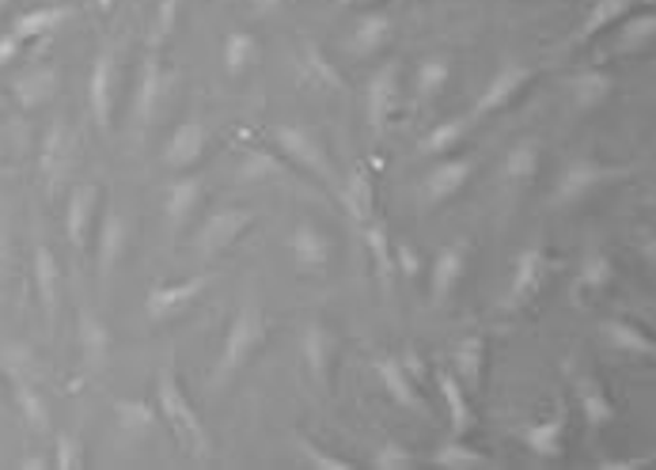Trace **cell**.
Listing matches in <instances>:
<instances>
[{
	"label": "cell",
	"mask_w": 656,
	"mask_h": 470,
	"mask_svg": "<svg viewBox=\"0 0 656 470\" xmlns=\"http://www.w3.org/2000/svg\"><path fill=\"white\" fill-rule=\"evenodd\" d=\"M156 410L168 421L174 444H179L187 456L213 459L209 429H205V421H201V414L194 410V403H190V395L182 391L179 376H174V364H168V368L160 372V380H156Z\"/></svg>",
	"instance_id": "1"
},
{
	"label": "cell",
	"mask_w": 656,
	"mask_h": 470,
	"mask_svg": "<svg viewBox=\"0 0 656 470\" xmlns=\"http://www.w3.org/2000/svg\"><path fill=\"white\" fill-rule=\"evenodd\" d=\"M266 338H269V319L262 316V308H255V303H243L232 316L229 334H224L221 361H216V368H213V387H224V383H232L240 376V372L262 353Z\"/></svg>",
	"instance_id": "2"
},
{
	"label": "cell",
	"mask_w": 656,
	"mask_h": 470,
	"mask_svg": "<svg viewBox=\"0 0 656 470\" xmlns=\"http://www.w3.org/2000/svg\"><path fill=\"white\" fill-rule=\"evenodd\" d=\"M623 179H629V168H615V163H600V160H570L554 182L550 209H573L589 202L592 194H600L603 186H615Z\"/></svg>",
	"instance_id": "3"
},
{
	"label": "cell",
	"mask_w": 656,
	"mask_h": 470,
	"mask_svg": "<svg viewBox=\"0 0 656 470\" xmlns=\"http://www.w3.org/2000/svg\"><path fill=\"white\" fill-rule=\"evenodd\" d=\"M554 255L547 247H523L512 263V277H509V289H505V311H523L536 296L547 289V281L554 277Z\"/></svg>",
	"instance_id": "4"
},
{
	"label": "cell",
	"mask_w": 656,
	"mask_h": 470,
	"mask_svg": "<svg viewBox=\"0 0 656 470\" xmlns=\"http://www.w3.org/2000/svg\"><path fill=\"white\" fill-rule=\"evenodd\" d=\"M251 224H255V209H243V205H232V209H221V213L205 216V224H198V232H194V255L201 263L229 255L235 243L251 232Z\"/></svg>",
	"instance_id": "5"
},
{
	"label": "cell",
	"mask_w": 656,
	"mask_h": 470,
	"mask_svg": "<svg viewBox=\"0 0 656 470\" xmlns=\"http://www.w3.org/2000/svg\"><path fill=\"white\" fill-rule=\"evenodd\" d=\"M118 81H121V46H107L99 57H95L92 76H87V103H92V118L103 133L115 129Z\"/></svg>",
	"instance_id": "6"
},
{
	"label": "cell",
	"mask_w": 656,
	"mask_h": 470,
	"mask_svg": "<svg viewBox=\"0 0 656 470\" xmlns=\"http://www.w3.org/2000/svg\"><path fill=\"white\" fill-rule=\"evenodd\" d=\"M274 137L296 168L308 171V175H315L319 182H327V186H335V163H330L327 145H322V137L315 133L311 126H277Z\"/></svg>",
	"instance_id": "7"
},
{
	"label": "cell",
	"mask_w": 656,
	"mask_h": 470,
	"mask_svg": "<svg viewBox=\"0 0 656 470\" xmlns=\"http://www.w3.org/2000/svg\"><path fill=\"white\" fill-rule=\"evenodd\" d=\"M213 285V277L209 274H198V277H187V281H171V285H152L145 296V316L148 323H171V319L187 316L190 308L205 296V289Z\"/></svg>",
	"instance_id": "8"
},
{
	"label": "cell",
	"mask_w": 656,
	"mask_h": 470,
	"mask_svg": "<svg viewBox=\"0 0 656 470\" xmlns=\"http://www.w3.org/2000/svg\"><path fill=\"white\" fill-rule=\"evenodd\" d=\"M364 110H369V126L375 137H383L391 129V121L399 118V107H402V65L399 61H388V65H380L372 73L369 81V95H364Z\"/></svg>",
	"instance_id": "9"
},
{
	"label": "cell",
	"mask_w": 656,
	"mask_h": 470,
	"mask_svg": "<svg viewBox=\"0 0 656 470\" xmlns=\"http://www.w3.org/2000/svg\"><path fill=\"white\" fill-rule=\"evenodd\" d=\"M531 81H536V68L523 65V61H505V65L494 73V81L483 88V95L475 99L470 118H489V115H501V110H509Z\"/></svg>",
	"instance_id": "10"
},
{
	"label": "cell",
	"mask_w": 656,
	"mask_h": 470,
	"mask_svg": "<svg viewBox=\"0 0 656 470\" xmlns=\"http://www.w3.org/2000/svg\"><path fill=\"white\" fill-rule=\"evenodd\" d=\"M300 356H304V372L319 391H330L335 383V364H338V334L330 330L322 319H311L304 327L300 338Z\"/></svg>",
	"instance_id": "11"
},
{
	"label": "cell",
	"mask_w": 656,
	"mask_h": 470,
	"mask_svg": "<svg viewBox=\"0 0 656 470\" xmlns=\"http://www.w3.org/2000/svg\"><path fill=\"white\" fill-rule=\"evenodd\" d=\"M99 202H103V186H95V182H81V186L68 194L65 235L76 255L92 250V235H95V224H99Z\"/></svg>",
	"instance_id": "12"
},
{
	"label": "cell",
	"mask_w": 656,
	"mask_h": 470,
	"mask_svg": "<svg viewBox=\"0 0 656 470\" xmlns=\"http://www.w3.org/2000/svg\"><path fill=\"white\" fill-rule=\"evenodd\" d=\"M73 156H76L73 129H68L65 118H57L54 126H50L46 141H42V152H39V171H42V182H46L50 194H57V190L68 182V171H73Z\"/></svg>",
	"instance_id": "13"
},
{
	"label": "cell",
	"mask_w": 656,
	"mask_h": 470,
	"mask_svg": "<svg viewBox=\"0 0 656 470\" xmlns=\"http://www.w3.org/2000/svg\"><path fill=\"white\" fill-rule=\"evenodd\" d=\"M92 243H95V258H99V274L110 277L121 258L129 255V221L118 213V209H107L103 221L95 224Z\"/></svg>",
	"instance_id": "14"
},
{
	"label": "cell",
	"mask_w": 656,
	"mask_h": 470,
	"mask_svg": "<svg viewBox=\"0 0 656 470\" xmlns=\"http://www.w3.org/2000/svg\"><path fill=\"white\" fill-rule=\"evenodd\" d=\"M467 243L456 239L448 247H441V255L433 258V269H428V300L433 303H448L452 292L463 285V274H467Z\"/></svg>",
	"instance_id": "15"
},
{
	"label": "cell",
	"mask_w": 656,
	"mask_h": 470,
	"mask_svg": "<svg viewBox=\"0 0 656 470\" xmlns=\"http://www.w3.org/2000/svg\"><path fill=\"white\" fill-rule=\"evenodd\" d=\"M160 99H163V65L156 46L148 50V57L141 61V73H137V92H134V121L137 129H152V121L160 118Z\"/></svg>",
	"instance_id": "16"
},
{
	"label": "cell",
	"mask_w": 656,
	"mask_h": 470,
	"mask_svg": "<svg viewBox=\"0 0 656 470\" xmlns=\"http://www.w3.org/2000/svg\"><path fill=\"white\" fill-rule=\"evenodd\" d=\"M160 429V410L156 403H145V398H118L115 403V432L121 444H148Z\"/></svg>",
	"instance_id": "17"
},
{
	"label": "cell",
	"mask_w": 656,
	"mask_h": 470,
	"mask_svg": "<svg viewBox=\"0 0 656 470\" xmlns=\"http://www.w3.org/2000/svg\"><path fill=\"white\" fill-rule=\"evenodd\" d=\"M375 376H380L383 383V391H388V398L395 406H402V410H410V414H417V417H425V398H422V387H417L414 380L406 376V368H402V361L395 353H380L375 356Z\"/></svg>",
	"instance_id": "18"
},
{
	"label": "cell",
	"mask_w": 656,
	"mask_h": 470,
	"mask_svg": "<svg viewBox=\"0 0 656 470\" xmlns=\"http://www.w3.org/2000/svg\"><path fill=\"white\" fill-rule=\"evenodd\" d=\"M288 255L300 269H322L335 258V239H330L327 228L311 221H300L293 232H288Z\"/></svg>",
	"instance_id": "19"
},
{
	"label": "cell",
	"mask_w": 656,
	"mask_h": 470,
	"mask_svg": "<svg viewBox=\"0 0 656 470\" xmlns=\"http://www.w3.org/2000/svg\"><path fill=\"white\" fill-rule=\"evenodd\" d=\"M209 148V133L201 121H182V126L171 129L168 145H163V168L168 171H190L201 163Z\"/></svg>",
	"instance_id": "20"
},
{
	"label": "cell",
	"mask_w": 656,
	"mask_h": 470,
	"mask_svg": "<svg viewBox=\"0 0 656 470\" xmlns=\"http://www.w3.org/2000/svg\"><path fill=\"white\" fill-rule=\"evenodd\" d=\"M470 160H444L436 163L433 171L425 175L422 182V202L433 209V205H448L452 197L463 194V186L470 182Z\"/></svg>",
	"instance_id": "21"
},
{
	"label": "cell",
	"mask_w": 656,
	"mask_h": 470,
	"mask_svg": "<svg viewBox=\"0 0 656 470\" xmlns=\"http://www.w3.org/2000/svg\"><path fill=\"white\" fill-rule=\"evenodd\" d=\"M296 73L311 84V88L322 92H346V76L338 73V65L327 57V50L319 46L315 39H304L300 50H296Z\"/></svg>",
	"instance_id": "22"
},
{
	"label": "cell",
	"mask_w": 656,
	"mask_h": 470,
	"mask_svg": "<svg viewBox=\"0 0 656 470\" xmlns=\"http://www.w3.org/2000/svg\"><path fill=\"white\" fill-rule=\"evenodd\" d=\"M34 292H39L46 323L54 327L61 316V266H57V255L46 247V243L34 247Z\"/></svg>",
	"instance_id": "23"
},
{
	"label": "cell",
	"mask_w": 656,
	"mask_h": 470,
	"mask_svg": "<svg viewBox=\"0 0 656 470\" xmlns=\"http://www.w3.org/2000/svg\"><path fill=\"white\" fill-rule=\"evenodd\" d=\"M565 406L558 414H550V417H542V421L536 425H523L516 437H520L523 448L531 451L536 459H562V451H565Z\"/></svg>",
	"instance_id": "24"
},
{
	"label": "cell",
	"mask_w": 656,
	"mask_h": 470,
	"mask_svg": "<svg viewBox=\"0 0 656 470\" xmlns=\"http://www.w3.org/2000/svg\"><path fill=\"white\" fill-rule=\"evenodd\" d=\"M486 361H489V345L483 334L463 338V342H456V350H452V376L467 387V395H478V391H483Z\"/></svg>",
	"instance_id": "25"
},
{
	"label": "cell",
	"mask_w": 656,
	"mask_h": 470,
	"mask_svg": "<svg viewBox=\"0 0 656 470\" xmlns=\"http://www.w3.org/2000/svg\"><path fill=\"white\" fill-rule=\"evenodd\" d=\"M573 395L584 414V425L592 432H603L607 425H615V403H611V395L603 391V383L596 376H584V372L573 376Z\"/></svg>",
	"instance_id": "26"
},
{
	"label": "cell",
	"mask_w": 656,
	"mask_h": 470,
	"mask_svg": "<svg viewBox=\"0 0 656 470\" xmlns=\"http://www.w3.org/2000/svg\"><path fill=\"white\" fill-rule=\"evenodd\" d=\"M615 39H611V57H629V54H645L653 46L656 34V15L653 12H629L615 23Z\"/></svg>",
	"instance_id": "27"
},
{
	"label": "cell",
	"mask_w": 656,
	"mask_h": 470,
	"mask_svg": "<svg viewBox=\"0 0 656 470\" xmlns=\"http://www.w3.org/2000/svg\"><path fill=\"white\" fill-rule=\"evenodd\" d=\"M600 338H603V345H611L615 353L642 356V361H653V356H656L653 334H649V330H642L637 323H629V319H603Z\"/></svg>",
	"instance_id": "28"
},
{
	"label": "cell",
	"mask_w": 656,
	"mask_h": 470,
	"mask_svg": "<svg viewBox=\"0 0 656 470\" xmlns=\"http://www.w3.org/2000/svg\"><path fill=\"white\" fill-rule=\"evenodd\" d=\"M539 163H542V145L536 137H523V141H516L509 148V156H505L501 163V179L509 190H528L531 182L539 175Z\"/></svg>",
	"instance_id": "29"
},
{
	"label": "cell",
	"mask_w": 656,
	"mask_h": 470,
	"mask_svg": "<svg viewBox=\"0 0 656 470\" xmlns=\"http://www.w3.org/2000/svg\"><path fill=\"white\" fill-rule=\"evenodd\" d=\"M76 342H81L84 368L87 372L103 368V361H107V353H110V330L92 308H81V316H76Z\"/></svg>",
	"instance_id": "30"
},
{
	"label": "cell",
	"mask_w": 656,
	"mask_h": 470,
	"mask_svg": "<svg viewBox=\"0 0 656 470\" xmlns=\"http://www.w3.org/2000/svg\"><path fill=\"white\" fill-rule=\"evenodd\" d=\"M198 202H201V179L190 175V171H182V175L171 182L168 202H163V216H168V228L174 235L187 232V224H190V216H194Z\"/></svg>",
	"instance_id": "31"
},
{
	"label": "cell",
	"mask_w": 656,
	"mask_h": 470,
	"mask_svg": "<svg viewBox=\"0 0 656 470\" xmlns=\"http://www.w3.org/2000/svg\"><path fill=\"white\" fill-rule=\"evenodd\" d=\"M611 285H615V263H611L603 250H589L581 269H576V277H573V303L592 300V296L607 292Z\"/></svg>",
	"instance_id": "32"
},
{
	"label": "cell",
	"mask_w": 656,
	"mask_h": 470,
	"mask_svg": "<svg viewBox=\"0 0 656 470\" xmlns=\"http://www.w3.org/2000/svg\"><path fill=\"white\" fill-rule=\"evenodd\" d=\"M364 232V247H369V258L375 266V274H380L383 289H391V281H395V239H391L388 224L380 221V216H369V221L361 224Z\"/></svg>",
	"instance_id": "33"
},
{
	"label": "cell",
	"mask_w": 656,
	"mask_h": 470,
	"mask_svg": "<svg viewBox=\"0 0 656 470\" xmlns=\"http://www.w3.org/2000/svg\"><path fill=\"white\" fill-rule=\"evenodd\" d=\"M12 95H15V103H20L23 110L46 107V103L57 95V73L50 65H34V68H28V73L15 76Z\"/></svg>",
	"instance_id": "34"
},
{
	"label": "cell",
	"mask_w": 656,
	"mask_h": 470,
	"mask_svg": "<svg viewBox=\"0 0 656 470\" xmlns=\"http://www.w3.org/2000/svg\"><path fill=\"white\" fill-rule=\"evenodd\" d=\"M570 92H573L576 110H600L603 103L615 95V76H611L607 68H581L570 81Z\"/></svg>",
	"instance_id": "35"
},
{
	"label": "cell",
	"mask_w": 656,
	"mask_h": 470,
	"mask_svg": "<svg viewBox=\"0 0 656 470\" xmlns=\"http://www.w3.org/2000/svg\"><path fill=\"white\" fill-rule=\"evenodd\" d=\"M391 39V20L383 12H364L349 31V54L353 57H372L388 46Z\"/></svg>",
	"instance_id": "36"
},
{
	"label": "cell",
	"mask_w": 656,
	"mask_h": 470,
	"mask_svg": "<svg viewBox=\"0 0 656 470\" xmlns=\"http://www.w3.org/2000/svg\"><path fill=\"white\" fill-rule=\"evenodd\" d=\"M634 4L637 0H592L589 15H584L581 31H576V42H581V46L596 42L600 34H607L618 20H623V15L634 12Z\"/></svg>",
	"instance_id": "37"
},
{
	"label": "cell",
	"mask_w": 656,
	"mask_h": 470,
	"mask_svg": "<svg viewBox=\"0 0 656 470\" xmlns=\"http://www.w3.org/2000/svg\"><path fill=\"white\" fill-rule=\"evenodd\" d=\"M12 383V398H15V410L28 421L31 432H50V410H46V398L39 395V383L31 376H8Z\"/></svg>",
	"instance_id": "38"
},
{
	"label": "cell",
	"mask_w": 656,
	"mask_h": 470,
	"mask_svg": "<svg viewBox=\"0 0 656 470\" xmlns=\"http://www.w3.org/2000/svg\"><path fill=\"white\" fill-rule=\"evenodd\" d=\"M436 387L444 395V406H448V421H452V437H467L470 425H475V410H470L467 387L452 376V372H436Z\"/></svg>",
	"instance_id": "39"
},
{
	"label": "cell",
	"mask_w": 656,
	"mask_h": 470,
	"mask_svg": "<svg viewBox=\"0 0 656 470\" xmlns=\"http://www.w3.org/2000/svg\"><path fill=\"white\" fill-rule=\"evenodd\" d=\"M73 15V8H61V4H50V8H31V12H20L12 20V31L20 42H34V39H46L50 31H57L61 23Z\"/></svg>",
	"instance_id": "40"
},
{
	"label": "cell",
	"mask_w": 656,
	"mask_h": 470,
	"mask_svg": "<svg viewBox=\"0 0 656 470\" xmlns=\"http://www.w3.org/2000/svg\"><path fill=\"white\" fill-rule=\"evenodd\" d=\"M342 205H346V213L353 216L357 224H364L369 216H375V182H372L364 163L349 171V179L342 186Z\"/></svg>",
	"instance_id": "41"
},
{
	"label": "cell",
	"mask_w": 656,
	"mask_h": 470,
	"mask_svg": "<svg viewBox=\"0 0 656 470\" xmlns=\"http://www.w3.org/2000/svg\"><path fill=\"white\" fill-rule=\"evenodd\" d=\"M221 61H224V73H229L232 81L247 76L251 68L258 65V39L251 31H232L229 39H224Z\"/></svg>",
	"instance_id": "42"
},
{
	"label": "cell",
	"mask_w": 656,
	"mask_h": 470,
	"mask_svg": "<svg viewBox=\"0 0 656 470\" xmlns=\"http://www.w3.org/2000/svg\"><path fill=\"white\" fill-rule=\"evenodd\" d=\"M448 76H452V65L444 57H428L422 61V68H417V88H414V107L425 110L433 107L436 99L448 88Z\"/></svg>",
	"instance_id": "43"
},
{
	"label": "cell",
	"mask_w": 656,
	"mask_h": 470,
	"mask_svg": "<svg viewBox=\"0 0 656 470\" xmlns=\"http://www.w3.org/2000/svg\"><path fill=\"white\" fill-rule=\"evenodd\" d=\"M433 467H448V470H486L494 467V459L486 456V451L470 448L463 437H452L444 440L441 448L433 451Z\"/></svg>",
	"instance_id": "44"
},
{
	"label": "cell",
	"mask_w": 656,
	"mask_h": 470,
	"mask_svg": "<svg viewBox=\"0 0 656 470\" xmlns=\"http://www.w3.org/2000/svg\"><path fill=\"white\" fill-rule=\"evenodd\" d=\"M288 179V163H282V156L266 152V148H247L240 160V182H285Z\"/></svg>",
	"instance_id": "45"
},
{
	"label": "cell",
	"mask_w": 656,
	"mask_h": 470,
	"mask_svg": "<svg viewBox=\"0 0 656 470\" xmlns=\"http://www.w3.org/2000/svg\"><path fill=\"white\" fill-rule=\"evenodd\" d=\"M470 133V118H448L441 121V126H433L428 133L422 137V145H417V152L422 156H444L452 152L456 145H463V137Z\"/></svg>",
	"instance_id": "46"
},
{
	"label": "cell",
	"mask_w": 656,
	"mask_h": 470,
	"mask_svg": "<svg viewBox=\"0 0 656 470\" xmlns=\"http://www.w3.org/2000/svg\"><path fill=\"white\" fill-rule=\"evenodd\" d=\"M293 448H296V459H300L304 467H319V470H349L353 463L342 456H335V451H327V448H319L315 440H308L304 432H296L293 437Z\"/></svg>",
	"instance_id": "47"
},
{
	"label": "cell",
	"mask_w": 656,
	"mask_h": 470,
	"mask_svg": "<svg viewBox=\"0 0 656 470\" xmlns=\"http://www.w3.org/2000/svg\"><path fill=\"white\" fill-rule=\"evenodd\" d=\"M50 463L61 467V470H76L87 463L84 456V444L81 437H73V432H57L54 437V456H50Z\"/></svg>",
	"instance_id": "48"
},
{
	"label": "cell",
	"mask_w": 656,
	"mask_h": 470,
	"mask_svg": "<svg viewBox=\"0 0 656 470\" xmlns=\"http://www.w3.org/2000/svg\"><path fill=\"white\" fill-rule=\"evenodd\" d=\"M372 467H380V470H399V467H414V451L410 448H402L399 440H383L380 448L372 451V459H369Z\"/></svg>",
	"instance_id": "49"
},
{
	"label": "cell",
	"mask_w": 656,
	"mask_h": 470,
	"mask_svg": "<svg viewBox=\"0 0 656 470\" xmlns=\"http://www.w3.org/2000/svg\"><path fill=\"white\" fill-rule=\"evenodd\" d=\"M179 8H182V0H156V46H163V42L174 34Z\"/></svg>",
	"instance_id": "50"
},
{
	"label": "cell",
	"mask_w": 656,
	"mask_h": 470,
	"mask_svg": "<svg viewBox=\"0 0 656 470\" xmlns=\"http://www.w3.org/2000/svg\"><path fill=\"white\" fill-rule=\"evenodd\" d=\"M395 274L402 281H417L422 277V258L410 243H395Z\"/></svg>",
	"instance_id": "51"
},
{
	"label": "cell",
	"mask_w": 656,
	"mask_h": 470,
	"mask_svg": "<svg viewBox=\"0 0 656 470\" xmlns=\"http://www.w3.org/2000/svg\"><path fill=\"white\" fill-rule=\"evenodd\" d=\"M399 361H402V368H406V376L414 380L417 387H422V383L428 380V364H425V356L417 353V350H406V353L399 356Z\"/></svg>",
	"instance_id": "52"
},
{
	"label": "cell",
	"mask_w": 656,
	"mask_h": 470,
	"mask_svg": "<svg viewBox=\"0 0 656 470\" xmlns=\"http://www.w3.org/2000/svg\"><path fill=\"white\" fill-rule=\"evenodd\" d=\"M20 50H23V42L15 39L12 31H4V34H0V68H8V65H12V61L20 57Z\"/></svg>",
	"instance_id": "53"
},
{
	"label": "cell",
	"mask_w": 656,
	"mask_h": 470,
	"mask_svg": "<svg viewBox=\"0 0 656 470\" xmlns=\"http://www.w3.org/2000/svg\"><path fill=\"white\" fill-rule=\"evenodd\" d=\"M247 4L255 15H274V12H282V8L296 4V0H247Z\"/></svg>",
	"instance_id": "54"
},
{
	"label": "cell",
	"mask_w": 656,
	"mask_h": 470,
	"mask_svg": "<svg viewBox=\"0 0 656 470\" xmlns=\"http://www.w3.org/2000/svg\"><path fill=\"white\" fill-rule=\"evenodd\" d=\"M342 4H346V8H372L375 0H342Z\"/></svg>",
	"instance_id": "55"
},
{
	"label": "cell",
	"mask_w": 656,
	"mask_h": 470,
	"mask_svg": "<svg viewBox=\"0 0 656 470\" xmlns=\"http://www.w3.org/2000/svg\"><path fill=\"white\" fill-rule=\"evenodd\" d=\"M0 8H4V0H0Z\"/></svg>",
	"instance_id": "56"
}]
</instances>
